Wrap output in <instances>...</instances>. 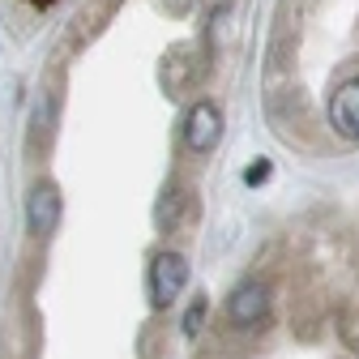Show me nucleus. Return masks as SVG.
<instances>
[{"label":"nucleus","instance_id":"nucleus-1","mask_svg":"<svg viewBox=\"0 0 359 359\" xmlns=\"http://www.w3.org/2000/svg\"><path fill=\"white\" fill-rule=\"evenodd\" d=\"M184 287H189V261L180 252H158L150 261V304L167 308L184 295Z\"/></svg>","mask_w":359,"mask_h":359},{"label":"nucleus","instance_id":"nucleus-2","mask_svg":"<svg viewBox=\"0 0 359 359\" xmlns=\"http://www.w3.org/2000/svg\"><path fill=\"white\" fill-rule=\"evenodd\" d=\"M60 214H65V201H60V189L56 184H34L30 189V197H26V222H30V236L34 240L56 236Z\"/></svg>","mask_w":359,"mask_h":359},{"label":"nucleus","instance_id":"nucleus-3","mask_svg":"<svg viewBox=\"0 0 359 359\" xmlns=\"http://www.w3.org/2000/svg\"><path fill=\"white\" fill-rule=\"evenodd\" d=\"M222 137V111L214 103H193L189 120H184V146L193 154H210Z\"/></svg>","mask_w":359,"mask_h":359},{"label":"nucleus","instance_id":"nucleus-4","mask_svg":"<svg viewBox=\"0 0 359 359\" xmlns=\"http://www.w3.org/2000/svg\"><path fill=\"white\" fill-rule=\"evenodd\" d=\"M330 124H334L338 137L359 142V77H351L346 86L334 90V99H330Z\"/></svg>","mask_w":359,"mask_h":359},{"label":"nucleus","instance_id":"nucleus-5","mask_svg":"<svg viewBox=\"0 0 359 359\" xmlns=\"http://www.w3.org/2000/svg\"><path fill=\"white\" fill-rule=\"evenodd\" d=\"M265 312H269V291H265L261 283H244V287L231 295V304H227V317H231L236 330H252V325H261Z\"/></svg>","mask_w":359,"mask_h":359},{"label":"nucleus","instance_id":"nucleus-6","mask_svg":"<svg viewBox=\"0 0 359 359\" xmlns=\"http://www.w3.org/2000/svg\"><path fill=\"white\" fill-rule=\"evenodd\" d=\"M184 205H189V197L171 184V189L158 197V205H154V222H158V231H175V227H180V218H184Z\"/></svg>","mask_w":359,"mask_h":359},{"label":"nucleus","instance_id":"nucleus-7","mask_svg":"<svg viewBox=\"0 0 359 359\" xmlns=\"http://www.w3.org/2000/svg\"><path fill=\"white\" fill-rule=\"evenodd\" d=\"M205 317H210V304H205V295H197V299H193V308L184 312V334H189V338H197V334L205 330Z\"/></svg>","mask_w":359,"mask_h":359},{"label":"nucleus","instance_id":"nucleus-8","mask_svg":"<svg viewBox=\"0 0 359 359\" xmlns=\"http://www.w3.org/2000/svg\"><path fill=\"white\" fill-rule=\"evenodd\" d=\"M269 175H274V163H269V158H257V163H248V167H244V184H248V189H257V184H265Z\"/></svg>","mask_w":359,"mask_h":359},{"label":"nucleus","instance_id":"nucleus-9","mask_svg":"<svg viewBox=\"0 0 359 359\" xmlns=\"http://www.w3.org/2000/svg\"><path fill=\"white\" fill-rule=\"evenodd\" d=\"M158 5H163L167 13H189V9L197 5V0H158Z\"/></svg>","mask_w":359,"mask_h":359}]
</instances>
